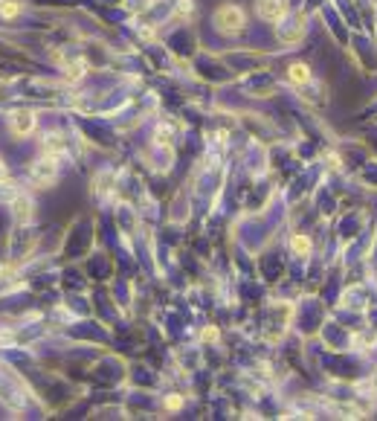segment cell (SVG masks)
I'll return each mask as SVG.
<instances>
[{
  "label": "cell",
  "instance_id": "cell-8",
  "mask_svg": "<svg viewBox=\"0 0 377 421\" xmlns=\"http://www.w3.org/2000/svg\"><path fill=\"white\" fill-rule=\"evenodd\" d=\"M290 247H293V253L305 256V253H311V238H305V236H293V238H290Z\"/></svg>",
  "mask_w": 377,
  "mask_h": 421
},
{
  "label": "cell",
  "instance_id": "cell-6",
  "mask_svg": "<svg viewBox=\"0 0 377 421\" xmlns=\"http://www.w3.org/2000/svg\"><path fill=\"white\" fill-rule=\"evenodd\" d=\"M287 79H290L293 85H308V82H311V67H308L305 62L290 64V67H287Z\"/></svg>",
  "mask_w": 377,
  "mask_h": 421
},
{
  "label": "cell",
  "instance_id": "cell-4",
  "mask_svg": "<svg viewBox=\"0 0 377 421\" xmlns=\"http://www.w3.org/2000/svg\"><path fill=\"white\" fill-rule=\"evenodd\" d=\"M32 178L38 180V186H50V183L55 180V160H52V157H44L41 163H35Z\"/></svg>",
  "mask_w": 377,
  "mask_h": 421
},
{
  "label": "cell",
  "instance_id": "cell-2",
  "mask_svg": "<svg viewBox=\"0 0 377 421\" xmlns=\"http://www.w3.org/2000/svg\"><path fill=\"white\" fill-rule=\"evenodd\" d=\"M255 15L267 24H279L287 15V3L285 0H255Z\"/></svg>",
  "mask_w": 377,
  "mask_h": 421
},
{
  "label": "cell",
  "instance_id": "cell-10",
  "mask_svg": "<svg viewBox=\"0 0 377 421\" xmlns=\"http://www.w3.org/2000/svg\"><path fill=\"white\" fill-rule=\"evenodd\" d=\"M180 404H183V398H166V407L169 410H180Z\"/></svg>",
  "mask_w": 377,
  "mask_h": 421
},
{
  "label": "cell",
  "instance_id": "cell-7",
  "mask_svg": "<svg viewBox=\"0 0 377 421\" xmlns=\"http://www.w3.org/2000/svg\"><path fill=\"white\" fill-rule=\"evenodd\" d=\"M12 213H15L17 221H29V218H32V204H29V198H15Z\"/></svg>",
  "mask_w": 377,
  "mask_h": 421
},
{
  "label": "cell",
  "instance_id": "cell-5",
  "mask_svg": "<svg viewBox=\"0 0 377 421\" xmlns=\"http://www.w3.org/2000/svg\"><path fill=\"white\" fill-rule=\"evenodd\" d=\"M302 35H305V21H302V17H287V27H279L282 41H299Z\"/></svg>",
  "mask_w": 377,
  "mask_h": 421
},
{
  "label": "cell",
  "instance_id": "cell-1",
  "mask_svg": "<svg viewBox=\"0 0 377 421\" xmlns=\"http://www.w3.org/2000/svg\"><path fill=\"white\" fill-rule=\"evenodd\" d=\"M212 21H215V29L221 32V35H238V32L247 27V15H244L241 6L224 3V6H218V9H215Z\"/></svg>",
  "mask_w": 377,
  "mask_h": 421
},
{
  "label": "cell",
  "instance_id": "cell-9",
  "mask_svg": "<svg viewBox=\"0 0 377 421\" xmlns=\"http://www.w3.org/2000/svg\"><path fill=\"white\" fill-rule=\"evenodd\" d=\"M17 12H21V6H17V3H0V15H3V17H12Z\"/></svg>",
  "mask_w": 377,
  "mask_h": 421
},
{
  "label": "cell",
  "instance_id": "cell-3",
  "mask_svg": "<svg viewBox=\"0 0 377 421\" xmlns=\"http://www.w3.org/2000/svg\"><path fill=\"white\" fill-rule=\"evenodd\" d=\"M35 128V113L32 110H15L9 117V131L15 134V137H27V134H32Z\"/></svg>",
  "mask_w": 377,
  "mask_h": 421
},
{
  "label": "cell",
  "instance_id": "cell-11",
  "mask_svg": "<svg viewBox=\"0 0 377 421\" xmlns=\"http://www.w3.org/2000/svg\"><path fill=\"white\" fill-rule=\"evenodd\" d=\"M3 175H6V171H3V163H0V180H3Z\"/></svg>",
  "mask_w": 377,
  "mask_h": 421
}]
</instances>
